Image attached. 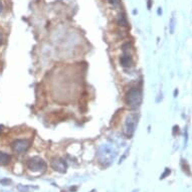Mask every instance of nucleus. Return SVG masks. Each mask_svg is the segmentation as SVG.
Here are the masks:
<instances>
[{"label":"nucleus","instance_id":"nucleus-21","mask_svg":"<svg viewBox=\"0 0 192 192\" xmlns=\"http://www.w3.org/2000/svg\"><path fill=\"white\" fill-rule=\"evenodd\" d=\"M92 192H95V191H94V190H93V191H92Z\"/></svg>","mask_w":192,"mask_h":192},{"label":"nucleus","instance_id":"nucleus-15","mask_svg":"<svg viewBox=\"0 0 192 192\" xmlns=\"http://www.w3.org/2000/svg\"><path fill=\"white\" fill-rule=\"evenodd\" d=\"M147 6H148V8L150 9L151 6H152V0H148V4H147Z\"/></svg>","mask_w":192,"mask_h":192},{"label":"nucleus","instance_id":"nucleus-20","mask_svg":"<svg viewBox=\"0 0 192 192\" xmlns=\"http://www.w3.org/2000/svg\"><path fill=\"white\" fill-rule=\"evenodd\" d=\"M0 132H1V128H0Z\"/></svg>","mask_w":192,"mask_h":192},{"label":"nucleus","instance_id":"nucleus-8","mask_svg":"<svg viewBox=\"0 0 192 192\" xmlns=\"http://www.w3.org/2000/svg\"><path fill=\"white\" fill-rule=\"evenodd\" d=\"M11 160V156L8 155L7 153H4V152L0 151V165H7L9 164Z\"/></svg>","mask_w":192,"mask_h":192},{"label":"nucleus","instance_id":"nucleus-13","mask_svg":"<svg viewBox=\"0 0 192 192\" xmlns=\"http://www.w3.org/2000/svg\"><path fill=\"white\" fill-rule=\"evenodd\" d=\"M170 172H171V171H170V169L166 168V170H165V172L161 175V177H160V179H164V178L166 177L167 175H169V174H170Z\"/></svg>","mask_w":192,"mask_h":192},{"label":"nucleus","instance_id":"nucleus-16","mask_svg":"<svg viewBox=\"0 0 192 192\" xmlns=\"http://www.w3.org/2000/svg\"><path fill=\"white\" fill-rule=\"evenodd\" d=\"M158 14L160 15V14H162V9H161V7H159L158 8Z\"/></svg>","mask_w":192,"mask_h":192},{"label":"nucleus","instance_id":"nucleus-19","mask_svg":"<svg viewBox=\"0 0 192 192\" xmlns=\"http://www.w3.org/2000/svg\"><path fill=\"white\" fill-rule=\"evenodd\" d=\"M176 95H178V91H177V90H176L175 92H174V96L176 97Z\"/></svg>","mask_w":192,"mask_h":192},{"label":"nucleus","instance_id":"nucleus-2","mask_svg":"<svg viewBox=\"0 0 192 192\" xmlns=\"http://www.w3.org/2000/svg\"><path fill=\"white\" fill-rule=\"evenodd\" d=\"M138 124V115L136 114H130L126 118V122H125V132H126L127 136L131 138L133 136L134 132L136 130Z\"/></svg>","mask_w":192,"mask_h":192},{"label":"nucleus","instance_id":"nucleus-10","mask_svg":"<svg viewBox=\"0 0 192 192\" xmlns=\"http://www.w3.org/2000/svg\"><path fill=\"white\" fill-rule=\"evenodd\" d=\"M119 23H120V25H122V26H128V22H127V19H126V16H125L124 14H120Z\"/></svg>","mask_w":192,"mask_h":192},{"label":"nucleus","instance_id":"nucleus-12","mask_svg":"<svg viewBox=\"0 0 192 192\" xmlns=\"http://www.w3.org/2000/svg\"><path fill=\"white\" fill-rule=\"evenodd\" d=\"M109 3L113 6H119L121 4V0H109Z\"/></svg>","mask_w":192,"mask_h":192},{"label":"nucleus","instance_id":"nucleus-9","mask_svg":"<svg viewBox=\"0 0 192 192\" xmlns=\"http://www.w3.org/2000/svg\"><path fill=\"white\" fill-rule=\"evenodd\" d=\"M181 168H182L183 172L186 173L187 175H191L190 167H189L188 163H187V161H186V160H184V159H182V160H181Z\"/></svg>","mask_w":192,"mask_h":192},{"label":"nucleus","instance_id":"nucleus-1","mask_svg":"<svg viewBox=\"0 0 192 192\" xmlns=\"http://www.w3.org/2000/svg\"><path fill=\"white\" fill-rule=\"evenodd\" d=\"M143 100L142 90L139 88H132L126 94V104L132 109L138 108Z\"/></svg>","mask_w":192,"mask_h":192},{"label":"nucleus","instance_id":"nucleus-11","mask_svg":"<svg viewBox=\"0 0 192 192\" xmlns=\"http://www.w3.org/2000/svg\"><path fill=\"white\" fill-rule=\"evenodd\" d=\"M174 26H175V18L172 17L170 20V33L174 32Z\"/></svg>","mask_w":192,"mask_h":192},{"label":"nucleus","instance_id":"nucleus-3","mask_svg":"<svg viewBox=\"0 0 192 192\" xmlns=\"http://www.w3.org/2000/svg\"><path fill=\"white\" fill-rule=\"evenodd\" d=\"M27 166L31 171L42 172L46 169V163L41 158L34 157V158H31L27 162Z\"/></svg>","mask_w":192,"mask_h":192},{"label":"nucleus","instance_id":"nucleus-17","mask_svg":"<svg viewBox=\"0 0 192 192\" xmlns=\"http://www.w3.org/2000/svg\"><path fill=\"white\" fill-rule=\"evenodd\" d=\"M2 9H3V5H2V3H1V1H0V13L2 12Z\"/></svg>","mask_w":192,"mask_h":192},{"label":"nucleus","instance_id":"nucleus-5","mask_svg":"<svg viewBox=\"0 0 192 192\" xmlns=\"http://www.w3.org/2000/svg\"><path fill=\"white\" fill-rule=\"evenodd\" d=\"M115 158V153L109 148H102L100 150V154H99V159L101 163H105V165H108L109 163L112 162V159Z\"/></svg>","mask_w":192,"mask_h":192},{"label":"nucleus","instance_id":"nucleus-7","mask_svg":"<svg viewBox=\"0 0 192 192\" xmlns=\"http://www.w3.org/2000/svg\"><path fill=\"white\" fill-rule=\"evenodd\" d=\"M120 64L124 68H131L133 65L132 56L130 55H127V53H124V55L120 59Z\"/></svg>","mask_w":192,"mask_h":192},{"label":"nucleus","instance_id":"nucleus-14","mask_svg":"<svg viewBox=\"0 0 192 192\" xmlns=\"http://www.w3.org/2000/svg\"><path fill=\"white\" fill-rule=\"evenodd\" d=\"M18 190L21 191V192H27L28 191V187L26 186H22V185H19L18 186Z\"/></svg>","mask_w":192,"mask_h":192},{"label":"nucleus","instance_id":"nucleus-4","mask_svg":"<svg viewBox=\"0 0 192 192\" xmlns=\"http://www.w3.org/2000/svg\"><path fill=\"white\" fill-rule=\"evenodd\" d=\"M30 147V141L28 140H16L12 143V149L18 154L26 152Z\"/></svg>","mask_w":192,"mask_h":192},{"label":"nucleus","instance_id":"nucleus-6","mask_svg":"<svg viewBox=\"0 0 192 192\" xmlns=\"http://www.w3.org/2000/svg\"><path fill=\"white\" fill-rule=\"evenodd\" d=\"M51 167L57 172L65 173L66 171V168H68V165H66L65 160L60 158H53L51 160Z\"/></svg>","mask_w":192,"mask_h":192},{"label":"nucleus","instance_id":"nucleus-18","mask_svg":"<svg viewBox=\"0 0 192 192\" xmlns=\"http://www.w3.org/2000/svg\"><path fill=\"white\" fill-rule=\"evenodd\" d=\"M1 43H2V35L0 34V44H1Z\"/></svg>","mask_w":192,"mask_h":192}]
</instances>
